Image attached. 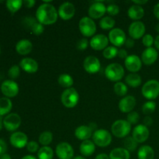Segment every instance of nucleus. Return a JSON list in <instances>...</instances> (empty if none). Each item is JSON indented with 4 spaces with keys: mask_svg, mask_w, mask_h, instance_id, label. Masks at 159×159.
Wrapping results in <instances>:
<instances>
[{
    "mask_svg": "<svg viewBox=\"0 0 159 159\" xmlns=\"http://www.w3.org/2000/svg\"><path fill=\"white\" fill-rule=\"evenodd\" d=\"M6 151H7V144L4 140L0 138V156L6 154Z\"/></svg>",
    "mask_w": 159,
    "mask_h": 159,
    "instance_id": "obj_47",
    "label": "nucleus"
},
{
    "mask_svg": "<svg viewBox=\"0 0 159 159\" xmlns=\"http://www.w3.org/2000/svg\"><path fill=\"white\" fill-rule=\"evenodd\" d=\"M142 43L146 48H152V45L155 43V39L151 34H145L142 37Z\"/></svg>",
    "mask_w": 159,
    "mask_h": 159,
    "instance_id": "obj_42",
    "label": "nucleus"
},
{
    "mask_svg": "<svg viewBox=\"0 0 159 159\" xmlns=\"http://www.w3.org/2000/svg\"><path fill=\"white\" fill-rule=\"evenodd\" d=\"M74 153L72 146L65 141L59 143L55 149V154L59 159H73Z\"/></svg>",
    "mask_w": 159,
    "mask_h": 159,
    "instance_id": "obj_9",
    "label": "nucleus"
},
{
    "mask_svg": "<svg viewBox=\"0 0 159 159\" xmlns=\"http://www.w3.org/2000/svg\"><path fill=\"white\" fill-rule=\"evenodd\" d=\"M110 159H130V152L124 148H116L110 152Z\"/></svg>",
    "mask_w": 159,
    "mask_h": 159,
    "instance_id": "obj_27",
    "label": "nucleus"
},
{
    "mask_svg": "<svg viewBox=\"0 0 159 159\" xmlns=\"http://www.w3.org/2000/svg\"><path fill=\"white\" fill-rule=\"evenodd\" d=\"M44 30V27H43V25L41 24L40 23H39L38 21L34 25V26L31 27L30 31L35 35H40L43 33Z\"/></svg>",
    "mask_w": 159,
    "mask_h": 159,
    "instance_id": "obj_43",
    "label": "nucleus"
},
{
    "mask_svg": "<svg viewBox=\"0 0 159 159\" xmlns=\"http://www.w3.org/2000/svg\"><path fill=\"white\" fill-rule=\"evenodd\" d=\"M88 12L89 17L93 20L102 18L107 12V6L102 2H95L89 6Z\"/></svg>",
    "mask_w": 159,
    "mask_h": 159,
    "instance_id": "obj_16",
    "label": "nucleus"
},
{
    "mask_svg": "<svg viewBox=\"0 0 159 159\" xmlns=\"http://www.w3.org/2000/svg\"><path fill=\"white\" fill-rule=\"evenodd\" d=\"M155 48L159 51V35L157 36L156 38L155 39Z\"/></svg>",
    "mask_w": 159,
    "mask_h": 159,
    "instance_id": "obj_56",
    "label": "nucleus"
},
{
    "mask_svg": "<svg viewBox=\"0 0 159 159\" xmlns=\"http://www.w3.org/2000/svg\"><path fill=\"white\" fill-rule=\"evenodd\" d=\"M26 148H27L28 152H30V153H36V152H38L40 148H39L38 143L34 141H31L28 142Z\"/></svg>",
    "mask_w": 159,
    "mask_h": 159,
    "instance_id": "obj_45",
    "label": "nucleus"
},
{
    "mask_svg": "<svg viewBox=\"0 0 159 159\" xmlns=\"http://www.w3.org/2000/svg\"><path fill=\"white\" fill-rule=\"evenodd\" d=\"M79 29L85 37H93L96 32V25L89 16H84L79 23Z\"/></svg>",
    "mask_w": 159,
    "mask_h": 159,
    "instance_id": "obj_7",
    "label": "nucleus"
},
{
    "mask_svg": "<svg viewBox=\"0 0 159 159\" xmlns=\"http://www.w3.org/2000/svg\"><path fill=\"white\" fill-rule=\"evenodd\" d=\"M109 41L116 48H120L125 44L127 40L126 34L120 28H113L110 31L108 36Z\"/></svg>",
    "mask_w": 159,
    "mask_h": 159,
    "instance_id": "obj_8",
    "label": "nucleus"
},
{
    "mask_svg": "<svg viewBox=\"0 0 159 159\" xmlns=\"http://www.w3.org/2000/svg\"><path fill=\"white\" fill-rule=\"evenodd\" d=\"M89 127L90 128L93 130V131H96V130H98L97 124H96V123H90V124H89Z\"/></svg>",
    "mask_w": 159,
    "mask_h": 159,
    "instance_id": "obj_55",
    "label": "nucleus"
},
{
    "mask_svg": "<svg viewBox=\"0 0 159 159\" xmlns=\"http://www.w3.org/2000/svg\"><path fill=\"white\" fill-rule=\"evenodd\" d=\"M61 101L66 108L71 109L77 106L79 101V94L74 88L66 89L61 96Z\"/></svg>",
    "mask_w": 159,
    "mask_h": 159,
    "instance_id": "obj_3",
    "label": "nucleus"
},
{
    "mask_svg": "<svg viewBox=\"0 0 159 159\" xmlns=\"http://www.w3.org/2000/svg\"><path fill=\"white\" fill-rule=\"evenodd\" d=\"M115 24H116V21L111 16H104L99 20V26L102 30H113Z\"/></svg>",
    "mask_w": 159,
    "mask_h": 159,
    "instance_id": "obj_33",
    "label": "nucleus"
},
{
    "mask_svg": "<svg viewBox=\"0 0 159 159\" xmlns=\"http://www.w3.org/2000/svg\"><path fill=\"white\" fill-rule=\"evenodd\" d=\"M156 110V103L152 100H149L146 102L142 106V112L145 115H150L153 113Z\"/></svg>",
    "mask_w": 159,
    "mask_h": 159,
    "instance_id": "obj_39",
    "label": "nucleus"
},
{
    "mask_svg": "<svg viewBox=\"0 0 159 159\" xmlns=\"http://www.w3.org/2000/svg\"><path fill=\"white\" fill-rule=\"evenodd\" d=\"M140 119V115L138 112L132 111L127 114V122L130 123V124H138Z\"/></svg>",
    "mask_w": 159,
    "mask_h": 159,
    "instance_id": "obj_40",
    "label": "nucleus"
},
{
    "mask_svg": "<svg viewBox=\"0 0 159 159\" xmlns=\"http://www.w3.org/2000/svg\"><path fill=\"white\" fill-rule=\"evenodd\" d=\"M20 67L26 72L33 74L37 72L39 65L37 61L30 57H24L20 62Z\"/></svg>",
    "mask_w": 159,
    "mask_h": 159,
    "instance_id": "obj_22",
    "label": "nucleus"
},
{
    "mask_svg": "<svg viewBox=\"0 0 159 159\" xmlns=\"http://www.w3.org/2000/svg\"><path fill=\"white\" fill-rule=\"evenodd\" d=\"M158 57V53L154 48H148L141 54V61L146 65H152Z\"/></svg>",
    "mask_w": 159,
    "mask_h": 159,
    "instance_id": "obj_21",
    "label": "nucleus"
},
{
    "mask_svg": "<svg viewBox=\"0 0 159 159\" xmlns=\"http://www.w3.org/2000/svg\"><path fill=\"white\" fill-rule=\"evenodd\" d=\"M0 53H1V48H0Z\"/></svg>",
    "mask_w": 159,
    "mask_h": 159,
    "instance_id": "obj_62",
    "label": "nucleus"
},
{
    "mask_svg": "<svg viewBox=\"0 0 159 159\" xmlns=\"http://www.w3.org/2000/svg\"><path fill=\"white\" fill-rule=\"evenodd\" d=\"M58 16L63 20H69L73 18L75 14V7L74 4L69 2L62 3L57 10Z\"/></svg>",
    "mask_w": 159,
    "mask_h": 159,
    "instance_id": "obj_14",
    "label": "nucleus"
},
{
    "mask_svg": "<svg viewBox=\"0 0 159 159\" xmlns=\"http://www.w3.org/2000/svg\"><path fill=\"white\" fill-rule=\"evenodd\" d=\"M33 50V43L30 40L23 39L17 42L16 45V51L20 55H26L29 54Z\"/></svg>",
    "mask_w": 159,
    "mask_h": 159,
    "instance_id": "obj_24",
    "label": "nucleus"
},
{
    "mask_svg": "<svg viewBox=\"0 0 159 159\" xmlns=\"http://www.w3.org/2000/svg\"><path fill=\"white\" fill-rule=\"evenodd\" d=\"M9 141L16 148H23L28 144V137L23 132L16 131L11 134Z\"/></svg>",
    "mask_w": 159,
    "mask_h": 159,
    "instance_id": "obj_18",
    "label": "nucleus"
},
{
    "mask_svg": "<svg viewBox=\"0 0 159 159\" xmlns=\"http://www.w3.org/2000/svg\"><path fill=\"white\" fill-rule=\"evenodd\" d=\"M131 131V124L125 120H117L111 126V132L117 138H127Z\"/></svg>",
    "mask_w": 159,
    "mask_h": 159,
    "instance_id": "obj_2",
    "label": "nucleus"
},
{
    "mask_svg": "<svg viewBox=\"0 0 159 159\" xmlns=\"http://www.w3.org/2000/svg\"><path fill=\"white\" fill-rule=\"evenodd\" d=\"M2 126H3V120H2V116H0V130L2 129Z\"/></svg>",
    "mask_w": 159,
    "mask_h": 159,
    "instance_id": "obj_59",
    "label": "nucleus"
},
{
    "mask_svg": "<svg viewBox=\"0 0 159 159\" xmlns=\"http://www.w3.org/2000/svg\"><path fill=\"white\" fill-rule=\"evenodd\" d=\"M129 18L134 21H140L144 16V9L142 6L138 5H133L130 6L127 11Z\"/></svg>",
    "mask_w": 159,
    "mask_h": 159,
    "instance_id": "obj_25",
    "label": "nucleus"
},
{
    "mask_svg": "<svg viewBox=\"0 0 159 159\" xmlns=\"http://www.w3.org/2000/svg\"><path fill=\"white\" fill-rule=\"evenodd\" d=\"M126 68L131 73H137L142 67V61L136 54H130L125 59Z\"/></svg>",
    "mask_w": 159,
    "mask_h": 159,
    "instance_id": "obj_19",
    "label": "nucleus"
},
{
    "mask_svg": "<svg viewBox=\"0 0 159 159\" xmlns=\"http://www.w3.org/2000/svg\"><path fill=\"white\" fill-rule=\"evenodd\" d=\"M138 159H154L155 152L149 145H142L138 152Z\"/></svg>",
    "mask_w": 159,
    "mask_h": 159,
    "instance_id": "obj_28",
    "label": "nucleus"
},
{
    "mask_svg": "<svg viewBox=\"0 0 159 159\" xmlns=\"http://www.w3.org/2000/svg\"><path fill=\"white\" fill-rule=\"evenodd\" d=\"M124 148L128 152H134L138 148V143L134 139L133 137H127L124 141Z\"/></svg>",
    "mask_w": 159,
    "mask_h": 159,
    "instance_id": "obj_37",
    "label": "nucleus"
},
{
    "mask_svg": "<svg viewBox=\"0 0 159 159\" xmlns=\"http://www.w3.org/2000/svg\"><path fill=\"white\" fill-rule=\"evenodd\" d=\"M36 18L43 25H52L57 22L58 12L50 2H44L36 11Z\"/></svg>",
    "mask_w": 159,
    "mask_h": 159,
    "instance_id": "obj_1",
    "label": "nucleus"
},
{
    "mask_svg": "<svg viewBox=\"0 0 159 159\" xmlns=\"http://www.w3.org/2000/svg\"><path fill=\"white\" fill-rule=\"evenodd\" d=\"M107 12L111 16H116L120 12V7L116 4H110L107 6Z\"/></svg>",
    "mask_w": 159,
    "mask_h": 159,
    "instance_id": "obj_44",
    "label": "nucleus"
},
{
    "mask_svg": "<svg viewBox=\"0 0 159 159\" xmlns=\"http://www.w3.org/2000/svg\"><path fill=\"white\" fill-rule=\"evenodd\" d=\"M125 82L128 86L131 88H138L141 85L142 79L140 75L137 73H130L126 76Z\"/></svg>",
    "mask_w": 159,
    "mask_h": 159,
    "instance_id": "obj_29",
    "label": "nucleus"
},
{
    "mask_svg": "<svg viewBox=\"0 0 159 159\" xmlns=\"http://www.w3.org/2000/svg\"><path fill=\"white\" fill-rule=\"evenodd\" d=\"M93 130L90 128L89 126L86 125H81L78 127L75 130V136L76 138L80 141H86L89 140L90 138L93 136Z\"/></svg>",
    "mask_w": 159,
    "mask_h": 159,
    "instance_id": "obj_23",
    "label": "nucleus"
},
{
    "mask_svg": "<svg viewBox=\"0 0 159 159\" xmlns=\"http://www.w3.org/2000/svg\"><path fill=\"white\" fill-rule=\"evenodd\" d=\"M136 106V99L133 96H127L120 100L118 107L123 113H129L133 111Z\"/></svg>",
    "mask_w": 159,
    "mask_h": 159,
    "instance_id": "obj_20",
    "label": "nucleus"
},
{
    "mask_svg": "<svg viewBox=\"0 0 159 159\" xmlns=\"http://www.w3.org/2000/svg\"><path fill=\"white\" fill-rule=\"evenodd\" d=\"M21 117L17 113H12L6 115L3 119V126L8 131H15L21 125Z\"/></svg>",
    "mask_w": 159,
    "mask_h": 159,
    "instance_id": "obj_10",
    "label": "nucleus"
},
{
    "mask_svg": "<svg viewBox=\"0 0 159 159\" xmlns=\"http://www.w3.org/2000/svg\"><path fill=\"white\" fill-rule=\"evenodd\" d=\"M145 25L141 21H134L130 25L128 28V34L134 40H139L145 34Z\"/></svg>",
    "mask_w": 159,
    "mask_h": 159,
    "instance_id": "obj_13",
    "label": "nucleus"
},
{
    "mask_svg": "<svg viewBox=\"0 0 159 159\" xmlns=\"http://www.w3.org/2000/svg\"><path fill=\"white\" fill-rule=\"evenodd\" d=\"M117 56L121 59H126L128 57V53L125 49H120L118 51Z\"/></svg>",
    "mask_w": 159,
    "mask_h": 159,
    "instance_id": "obj_48",
    "label": "nucleus"
},
{
    "mask_svg": "<svg viewBox=\"0 0 159 159\" xmlns=\"http://www.w3.org/2000/svg\"><path fill=\"white\" fill-rule=\"evenodd\" d=\"M109 39L104 34L93 36L89 41V45L95 51H103L108 47Z\"/></svg>",
    "mask_w": 159,
    "mask_h": 159,
    "instance_id": "obj_15",
    "label": "nucleus"
},
{
    "mask_svg": "<svg viewBox=\"0 0 159 159\" xmlns=\"http://www.w3.org/2000/svg\"><path fill=\"white\" fill-rule=\"evenodd\" d=\"M57 82L61 86L66 89L71 88V86L74 84V79L69 74L64 73V74L60 75L58 79H57Z\"/></svg>",
    "mask_w": 159,
    "mask_h": 159,
    "instance_id": "obj_31",
    "label": "nucleus"
},
{
    "mask_svg": "<svg viewBox=\"0 0 159 159\" xmlns=\"http://www.w3.org/2000/svg\"><path fill=\"white\" fill-rule=\"evenodd\" d=\"M95 159H110V156L108 155H107L106 153H101L96 155Z\"/></svg>",
    "mask_w": 159,
    "mask_h": 159,
    "instance_id": "obj_53",
    "label": "nucleus"
},
{
    "mask_svg": "<svg viewBox=\"0 0 159 159\" xmlns=\"http://www.w3.org/2000/svg\"><path fill=\"white\" fill-rule=\"evenodd\" d=\"M73 159H86V158H85V157L82 156V155H78V156L74 157Z\"/></svg>",
    "mask_w": 159,
    "mask_h": 159,
    "instance_id": "obj_60",
    "label": "nucleus"
},
{
    "mask_svg": "<svg viewBox=\"0 0 159 159\" xmlns=\"http://www.w3.org/2000/svg\"><path fill=\"white\" fill-rule=\"evenodd\" d=\"M113 89H114V93L119 96H125L128 92L127 85L122 82H116Z\"/></svg>",
    "mask_w": 159,
    "mask_h": 159,
    "instance_id": "obj_36",
    "label": "nucleus"
},
{
    "mask_svg": "<svg viewBox=\"0 0 159 159\" xmlns=\"http://www.w3.org/2000/svg\"><path fill=\"white\" fill-rule=\"evenodd\" d=\"M1 91L7 98H13L18 95L20 89L19 85L12 80H6L2 83Z\"/></svg>",
    "mask_w": 159,
    "mask_h": 159,
    "instance_id": "obj_11",
    "label": "nucleus"
},
{
    "mask_svg": "<svg viewBox=\"0 0 159 159\" xmlns=\"http://www.w3.org/2000/svg\"><path fill=\"white\" fill-rule=\"evenodd\" d=\"M83 68L89 74H96L101 68L100 61L96 56H88L83 61Z\"/></svg>",
    "mask_w": 159,
    "mask_h": 159,
    "instance_id": "obj_12",
    "label": "nucleus"
},
{
    "mask_svg": "<svg viewBox=\"0 0 159 159\" xmlns=\"http://www.w3.org/2000/svg\"><path fill=\"white\" fill-rule=\"evenodd\" d=\"M143 96L147 99H156L159 96V82L156 79H151L146 82L141 89Z\"/></svg>",
    "mask_w": 159,
    "mask_h": 159,
    "instance_id": "obj_5",
    "label": "nucleus"
},
{
    "mask_svg": "<svg viewBox=\"0 0 159 159\" xmlns=\"http://www.w3.org/2000/svg\"><path fill=\"white\" fill-rule=\"evenodd\" d=\"M133 2L134 3L135 5H138V6H142V5L146 4V3L148 2V1H147V0H142V1H138V0H136V1H135V0H134Z\"/></svg>",
    "mask_w": 159,
    "mask_h": 159,
    "instance_id": "obj_54",
    "label": "nucleus"
},
{
    "mask_svg": "<svg viewBox=\"0 0 159 159\" xmlns=\"http://www.w3.org/2000/svg\"><path fill=\"white\" fill-rule=\"evenodd\" d=\"M125 46L127 47V48H132L134 46V39H132L131 37L130 38H127L125 41Z\"/></svg>",
    "mask_w": 159,
    "mask_h": 159,
    "instance_id": "obj_50",
    "label": "nucleus"
},
{
    "mask_svg": "<svg viewBox=\"0 0 159 159\" xmlns=\"http://www.w3.org/2000/svg\"><path fill=\"white\" fill-rule=\"evenodd\" d=\"M124 67L118 63H112L107 65L105 69V75L111 82H118L124 76Z\"/></svg>",
    "mask_w": 159,
    "mask_h": 159,
    "instance_id": "obj_4",
    "label": "nucleus"
},
{
    "mask_svg": "<svg viewBox=\"0 0 159 159\" xmlns=\"http://www.w3.org/2000/svg\"><path fill=\"white\" fill-rule=\"evenodd\" d=\"M93 141L96 146L105 148L110 145L112 142V135L110 131L106 129H98L93 132Z\"/></svg>",
    "mask_w": 159,
    "mask_h": 159,
    "instance_id": "obj_6",
    "label": "nucleus"
},
{
    "mask_svg": "<svg viewBox=\"0 0 159 159\" xmlns=\"http://www.w3.org/2000/svg\"><path fill=\"white\" fill-rule=\"evenodd\" d=\"M35 3L36 2L34 1V0H25V1H23V5H24L26 8L34 7Z\"/></svg>",
    "mask_w": 159,
    "mask_h": 159,
    "instance_id": "obj_51",
    "label": "nucleus"
},
{
    "mask_svg": "<svg viewBox=\"0 0 159 159\" xmlns=\"http://www.w3.org/2000/svg\"><path fill=\"white\" fill-rule=\"evenodd\" d=\"M21 159H37L36 157H34V155H26V156L23 157Z\"/></svg>",
    "mask_w": 159,
    "mask_h": 159,
    "instance_id": "obj_58",
    "label": "nucleus"
},
{
    "mask_svg": "<svg viewBox=\"0 0 159 159\" xmlns=\"http://www.w3.org/2000/svg\"><path fill=\"white\" fill-rule=\"evenodd\" d=\"M143 124L146 127H149V126H152L153 124V119L150 116H147L144 118V120H143Z\"/></svg>",
    "mask_w": 159,
    "mask_h": 159,
    "instance_id": "obj_49",
    "label": "nucleus"
},
{
    "mask_svg": "<svg viewBox=\"0 0 159 159\" xmlns=\"http://www.w3.org/2000/svg\"><path fill=\"white\" fill-rule=\"evenodd\" d=\"M153 12H154V15H155V16L156 17L158 20H159V2L157 3V4L154 6Z\"/></svg>",
    "mask_w": 159,
    "mask_h": 159,
    "instance_id": "obj_52",
    "label": "nucleus"
},
{
    "mask_svg": "<svg viewBox=\"0 0 159 159\" xmlns=\"http://www.w3.org/2000/svg\"><path fill=\"white\" fill-rule=\"evenodd\" d=\"M6 8L11 13H15L20 10V8L23 5V1L22 0H8L6 2Z\"/></svg>",
    "mask_w": 159,
    "mask_h": 159,
    "instance_id": "obj_34",
    "label": "nucleus"
},
{
    "mask_svg": "<svg viewBox=\"0 0 159 159\" xmlns=\"http://www.w3.org/2000/svg\"><path fill=\"white\" fill-rule=\"evenodd\" d=\"M53 141V134L49 130L42 132L39 136V143L42 146H49Z\"/></svg>",
    "mask_w": 159,
    "mask_h": 159,
    "instance_id": "obj_35",
    "label": "nucleus"
},
{
    "mask_svg": "<svg viewBox=\"0 0 159 159\" xmlns=\"http://www.w3.org/2000/svg\"><path fill=\"white\" fill-rule=\"evenodd\" d=\"M9 77L12 79H16L20 76V68L18 65H12L8 71Z\"/></svg>",
    "mask_w": 159,
    "mask_h": 159,
    "instance_id": "obj_41",
    "label": "nucleus"
},
{
    "mask_svg": "<svg viewBox=\"0 0 159 159\" xmlns=\"http://www.w3.org/2000/svg\"><path fill=\"white\" fill-rule=\"evenodd\" d=\"M0 159H12V158H11L10 155H9V154L6 153V154H4V155H2L0 156Z\"/></svg>",
    "mask_w": 159,
    "mask_h": 159,
    "instance_id": "obj_57",
    "label": "nucleus"
},
{
    "mask_svg": "<svg viewBox=\"0 0 159 159\" xmlns=\"http://www.w3.org/2000/svg\"><path fill=\"white\" fill-rule=\"evenodd\" d=\"M117 48L114 46H109L102 51V55L107 59H113L116 57L118 54Z\"/></svg>",
    "mask_w": 159,
    "mask_h": 159,
    "instance_id": "obj_38",
    "label": "nucleus"
},
{
    "mask_svg": "<svg viewBox=\"0 0 159 159\" xmlns=\"http://www.w3.org/2000/svg\"><path fill=\"white\" fill-rule=\"evenodd\" d=\"M155 30H156L157 33H158L159 34V23H157V25L155 26Z\"/></svg>",
    "mask_w": 159,
    "mask_h": 159,
    "instance_id": "obj_61",
    "label": "nucleus"
},
{
    "mask_svg": "<svg viewBox=\"0 0 159 159\" xmlns=\"http://www.w3.org/2000/svg\"><path fill=\"white\" fill-rule=\"evenodd\" d=\"M79 151L82 156L89 157L94 154L96 151V144L93 141H90V140L84 141L81 143Z\"/></svg>",
    "mask_w": 159,
    "mask_h": 159,
    "instance_id": "obj_26",
    "label": "nucleus"
},
{
    "mask_svg": "<svg viewBox=\"0 0 159 159\" xmlns=\"http://www.w3.org/2000/svg\"><path fill=\"white\" fill-rule=\"evenodd\" d=\"M89 45V42L87 40V38L84 37V38L80 39L78 41L76 47H77V49L79 50V51H85L88 48Z\"/></svg>",
    "mask_w": 159,
    "mask_h": 159,
    "instance_id": "obj_46",
    "label": "nucleus"
},
{
    "mask_svg": "<svg viewBox=\"0 0 159 159\" xmlns=\"http://www.w3.org/2000/svg\"><path fill=\"white\" fill-rule=\"evenodd\" d=\"M12 108V102L9 98L3 97L0 99V116L9 114Z\"/></svg>",
    "mask_w": 159,
    "mask_h": 159,
    "instance_id": "obj_30",
    "label": "nucleus"
},
{
    "mask_svg": "<svg viewBox=\"0 0 159 159\" xmlns=\"http://www.w3.org/2000/svg\"><path fill=\"white\" fill-rule=\"evenodd\" d=\"M54 152L49 146H43L37 152V159H53Z\"/></svg>",
    "mask_w": 159,
    "mask_h": 159,
    "instance_id": "obj_32",
    "label": "nucleus"
},
{
    "mask_svg": "<svg viewBox=\"0 0 159 159\" xmlns=\"http://www.w3.org/2000/svg\"><path fill=\"white\" fill-rule=\"evenodd\" d=\"M150 131L148 127L144 124H138L134 128L132 132V137L138 143H144L148 139Z\"/></svg>",
    "mask_w": 159,
    "mask_h": 159,
    "instance_id": "obj_17",
    "label": "nucleus"
}]
</instances>
